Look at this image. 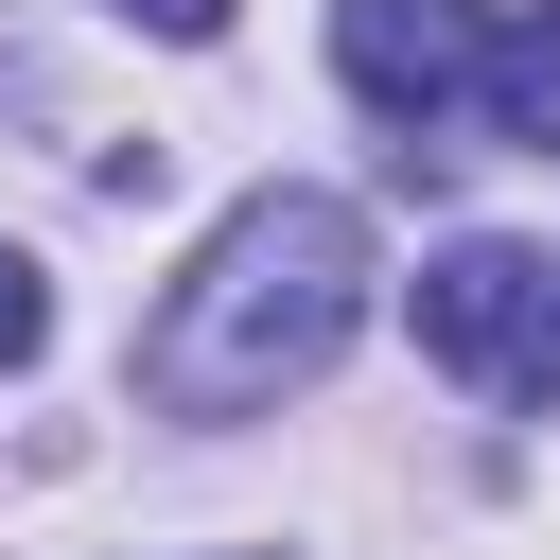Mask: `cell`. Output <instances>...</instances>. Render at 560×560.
<instances>
[{"instance_id":"6da1fadb","label":"cell","mask_w":560,"mask_h":560,"mask_svg":"<svg viewBox=\"0 0 560 560\" xmlns=\"http://www.w3.org/2000/svg\"><path fill=\"white\" fill-rule=\"evenodd\" d=\"M350 315H368V210L280 175V192H245V210L192 245V280L158 298L140 402H158V420H280V402L350 350Z\"/></svg>"},{"instance_id":"7a4b0ae2","label":"cell","mask_w":560,"mask_h":560,"mask_svg":"<svg viewBox=\"0 0 560 560\" xmlns=\"http://www.w3.org/2000/svg\"><path fill=\"white\" fill-rule=\"evenodd\" d=\"M420 350H438L472 402H560V262L508 245V228L438 245V262H420Z\"/></svg>"},{"instance_id":"3957f363","label":"cell","mask_w":560,"mask_h":560,"mask_svg":"<svg viewBox=\"0 0 560 560\" xmlns=\"http://www.w3.org/2000/svg\"><path fill=\"white\" fill-rule=\"evenodd\" d=\"M332 70L368 122H438L490 70V0H332Z\"/></svg>"},{"instance_id":"277c9868","label":"cell","mask_w":560,"mask_h":560,"mask_svg":"<svg viewBox=\"0 0 560 560\" xmlns=\"http://www.w3.org/2000/svg\"><path fill=\"white\" fill-rule=\"evenodd\" d=\"M472 105H490V140L560 158V0H542V18H490V70H472Z\"/></svg>"},{"instance_id":"5b68a950","label":"cell","mask_w":560,"mask_h":560,"mask_svg":"<svg viewBox=\"0 0 560 560\" xmlns=\"http://www.w3.org/2000/svg\"><path fill=\"white\" fill-rule=\"evenodd\" d=\"M35 350H52V280L0 245V368H35Z\"/></svg>"},{"instance_id":"8992f818","label":"cell","mask_w":560,"mask_h":560,"mask_svg":"<svg viewBox=\"0 0 560 560\" xmlns=\"http://www.w3.org/2000/svg\"><path fill=\"white\" fill-rule=\"evenodd\" d=\"M105 18H140V35H175V52H192V35H228V0H105Z\"/></svg>"}]
</instances>
